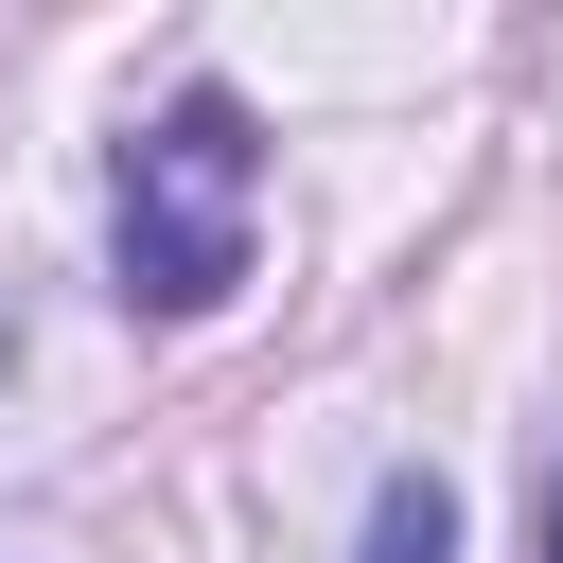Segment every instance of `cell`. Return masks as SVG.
<instances>
[{
	"label": "cell",
	"mask_w": 563,
	"mask_h": 563,
	"mask_svg": "<svg viewBox=\"0 0 563 563\" xmlns=\"http://www.w3.org/2000/svg\"><path fill=\"white\" fill-rule=\"evenodd\" d=\"M246 229H264V123H246V88H176L123 141V194H106L123 317H211L246 282Z\"/></svg>",
	"instance_id": "6da1fadb"
},
{
	"label": "cell",
	"mask_w": 563,
	"mask_h": 563,
	"mask_svg": "<svg viewBox=\"0 0 563 563\" xmlns=\"http://www.w3.org/2000/svg\"><path fill=\"white\" fill-rule=\"evenodd\" d=\"M352 563H457V493H440V475L405 457V475L369 493V545H352Z\"/></svg>",
	"instance_id": "7a4b0ae2"
},
{
	"label": "cell",
	"mask_w": 563,
	"mask_h": 563,
	"mask_svg": "<svg viewBox=\"0 0 563 563\" xmlns=\"http://www.w3.org/2000/svg\"><path fill=\"white\" fill-rule=\"evenodd\" d=\"M545 563H563V475H545Z\"/></svg>",
	"instance_id": "3957f363"
}]
</instances>
